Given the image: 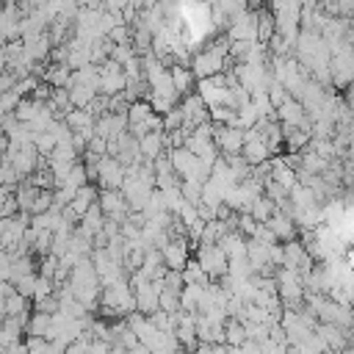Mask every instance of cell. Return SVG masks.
<instances>
[{
    "mask_svg": "<svg viewBox=\"0 0 354 354\" xmlns=\"http://www.w3.org/2000/svg\"><path fill=\"white\" fill-rule=\"evenodd\" d=\"M194 258L202 263V269L211 274V280H222L230 274V258L222 249V244H200L194 249Z\"/></svg>",
    "mask_w": 354,
    "mask_h": 354,
    "instance_id": "6da1fadb",
    "label": "cell"
},
{
    "mask_svg": "<svg viewBox=\"0 0 354 354\" xmlns=\"http://www.w3.org/2000/svg\"><path fill=\"white\" fill-rule=\"evenodd\" d=\"M127 83H130V78H127V72H125V67L119 61L108 59V61L100 64V94L114 97V94L125 92Z\"/></svg>",
    "mask_w": 354,
    "mask_h": 354,
    "instance_id": "7a4b0ae2",
    "label": "cell"
},
{
    "mask_svg": "<svg viewBox=\"0 0 354 354\" xmlns=\"http://www.w3.org/2000/svg\"><path fill=\"white\" fill-rule=\"evenodd\" d=\"M227 37L233 42H238V39L241 42H258V12H252V9L238 12L227 28Z\"/></svg>",
    "mask_w": 354,
    "mask_h": 354,
    "instance_id": "3957f363",
    "label": "cell"
},
{
    "mask_svg": "<svg viewBox=\"0 0 354 354\" xmlns=\"http://www.w3.org/2000/svg\"><path fill=\"white\" fill-rule=\"evenodd\" d=\"M222 155H238L244 152V144H247V130L238 127V125H216V133H214Z\"/></svg>",
    "mask_w": 354,
    "mask_h": 354,
    "instance_id": "277c9868",
    "label": "cell"
},
{
    "mask_svg": "<svg viewBox=\"0 0 354 354\" xmlns=\"http://www.w3.org/2000/svg\"><path fill=\"white\" fill-rule=\"evenodd\" d=\"M269 227H271V233L277 236V241H293L296 238V233H299V225H296V219L291 216V214H285V211H274V216L266 222Z\"/></svg>",
    "mask_w": 354,
    "mask_h": 354,
    "instance_id": "5b68a950",
    "label": "cell"
},
{
    "mask_svg": "<svg viewBox=\"0 0 354 354\" xmlns=\"http://www.w3.org/2000/svg\"><path fill=\"white\" fill-rule=\"evenodd\" d=\"M171 78H174V89H177V94H180V100L194 94V89L200 83V78L194 75L191 64H171Z\"/></svg>",
    "mask_w": 354,
    "mask_h": 354,
    "instance_id": "8992f818",
    "label": "cell"
},
{
    "mask_svg": "<svg viewBox=\"0 0 354 354\" xmlns=\"http://www.w3.org/2000/svg\"><path fill=\"white\" fill-rule=\"evenodd\" d=\"M138 144H141V155L149 158V160H155V158H160L163 149L169 147V136H166V130H152V133L141 136Z\"/></svg>",
    "mask_w": 354,
    "mask_h": 354,
    "instance_id": "52a82bcc",
    "label": "cell"
},
{
    "mask_svg": "<svg viewBox=\"0 0 354 354\" xmlns=\"http://www.w3.org/2000/svg\"><path fill=\"white\" fill-rule=\"evenodd\" d=\"M50 326H53V313H45V310H37V307H34L25 332H28V335H45V337H48Z\"/></svg>",
    "mask_w": 354,
    "mask_h": 354,
    "instance_id": "ba28073f",
    "label": "cell"
},
{
    "mask_svg": "<svg viewBox=\"0 0 354 354\" xmlns=\"http://www.w3.org/2000/svg\"><path fill=\"white\" fill-rule=\"evenodd\" d=\"M274 211H277V202H274V200H271L266 191H263V194H260V197L252 202V208H249V214H252L258 222H263V225H266V222L274 216Z\"/></svg>",
    "mask_w": 354,
    "mask_h": 354,
    "instance_id": "9c48e42d",
    "label": "cell"
},
{
    "mask_svg": "<svg viewBox=\"0 0 354 354\" xmlns=\"http://www.w3.org/2000/svg\"><path fill=\"white\" fill-rule=\"evenodd\" d=\"M81 9H89V12H103L105 9V0H78Z\"/></svg>",
    "mask_w": 354,
    "mask_h": 354,
    "instance_id": "30bf717a",
    "label": "cell"
}]
</instances>
